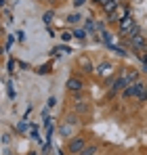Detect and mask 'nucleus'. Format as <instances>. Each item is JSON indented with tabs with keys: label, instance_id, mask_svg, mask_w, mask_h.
I'll use <instances>...</instances> for the list:
<instances>
[{
	"label": "nucleus",
	"instance_id": "1",
	"mask_svg": "<svg viewBox=\"0 0 147 155\" xmlns=\"http://www.w3.org/2000/svg\"><path fill=\"white\" fill-rule=\"evenodd\" d=\"M86 147H88V138H84L82 134H76L67 140V153L70 155H80Z\"/></svg>",
	"mask_w": 147,
	"mask_h": 155
},
{
	"label": "nucleus",
	"instance_id": "3",
	"mask_svg": "<svg viewBox=\"0 0 147 155\" xmlns=\"http://www.w3.org/2000/svg\"><path fill=\"white\" fill-rule=\"evenodd\" d=\"M95 76L105 82L107 78L116 76V65H114L111 61H99V65L95 67Z\"/></svg>",
	"mask_w": 147,
	"mask_h": 155
},
{
	"label": "nucleus",
	"instance_id": "4",
	"mask_svg": "<svg viewBox=\"0 0 147 155\" xmlns=\"http://www.w3.org/2000/svg\"><path fill=\"white\" fill-rule=\"evenodd\" d=\"M135 25H137V21L132 19V15L120 19V21H118V36H120L122 40H124V38H128V36H130V31L135 29Z\"/></svg>",
	"mask_w": 147,
	"mask_h": 155
},
{
	"label": "nucleus",
	"instance_id": "30",
	"mask_svg": "<svg viewBox=\"0 0 147 155\" xmlns=\"http://www.w3.org/2000/svg\"><path fill=\"white\" fill-rule=\"evenodd\" d=\"M93 2H95V4H101V6H103V4H105V2H109V0H93Z\"/></svg>",
	"mask_w": 147,
	"mask_h": 155
},
{
	"label": "nucleus",
	"instance_id": "7",
	"mask_svg": "<svg viewBox=\"0 0 147 155\" xmlns=\"http://www.w3.org/2000/svg\"><path fill=\"white\" fill-rule=\"evenodd\" d=\"M88 111H91V103H88L86 99L74 101V113H78V115H84V113H88Z\"/></svg>",
	"mask_w": 147,
	"mask_h": 155
},
{
	"label": "nucleus",
	"instance_id": "11",
	"mask_svg": "<svg viewBox=\"0 0 147 155\" xmlns=\"http://www.w3.org/2000/svg\"><path fill=\"white\" fill-rule=\"evenodd\" d=\"M27 128H29V122H27V120H21V122L17 124L15 132H17V134H25V132H27Z\"/></svg>",
	"mask_w": 147,
	"mask_h": 155
},
{
	"label": "nucleus",
	"instance_id": "12",
	"mask_svg": "<svg viewBox=\"0 0 147 155\" xmlns=\"http://www.w3.org/2000/svg\"><path fill=\"white\" fill-rule=\"evenodd\" d=\"M53 19H55V11H46V13L42 15V21H44V25H46V27H50Z\"/></svg>",
	"mask_w": 147,
	"mask_h": 155
},
{
	"label": "nucleus",
	"instance_id": "28",
	"mask_svg": "<svg viewBox=\"0 0 147 155\" xmlns=\"http://www.w3.org/2000/svg\"><path fill=\"white\" fill-rule=\"evenodd\" d=\"M55 103H57V99H55V97H49V101H46V107H55Z\"/></svg>",
	"mask_w": 147,
	"mask_h": 155
},
{
	"label": "nucleus",
	"instance_id": "14",
	"mask_svg": "<svg viewBox=\"0 0 147 155\" xmlns=\"http://www.w3.org/2000/svg\"><path fill=\"white\" fill-rule=\"evenodd\" d=\"M74 38H78L80 42H86V29H74Z\"/></svg>",
	"mask_w": 147,
	"mask_h": 155
},
{
	"label": "nucleus",
	"instance_id": "33",
	"mask_svg": "<svg viewBox=\"0 0 147 155\" xmlns=\"http://www.w3.org/2000/svg\"><path fill=\"white\" fill-rule=\"evenodd\" d=\"M0 2H2V4H6V0H0Z\"/></svg>",
	"mask_w": 147,
	"mask_h": 155
},
{
	"label": "nucleus",
	"instance_id": "6",
	"mask_svg": "<svg viewBox=\"0 0 147 155\" xmlns=\"http://www.w3.org/2000/svg\"><path fill=\"white\" fill-rule=\"evenodd\" d=\"M78 67H80L84 74H95V67H97V65H93V61H91L88 54H82V57H78Z\"/></svg>",
	"mask_w": 147,
	"mask_h": 155
},
{
	"label": "nucleus",
	"instance_id": "31",
	"mask_svg": "<svg viewBox=\"0 0 147 155\" xmlns=\"http://www.w3.org/2000/svg\"><path fill=\"white\" fill-rule=\"evenodd\" d=\"M50 2H53L55 6H59V2H61V0H50Z\"/></svg>",
	"mask_w": 147,
	"mask_h": 155
},
{
	"label": "nucleus",
	"instance_id": "18",
	"mask_svg": "<svg viewBox=\"0 0 147 155\" xmlns=\"http://www.w3.org/2000/svg\"><path fill=\"white\" fill-rule=\"evenodd\" d=\"M53 52H55V54H57V52H72V48L63 44V46H57V48H53Z\"/></svg>",
	"mask_w": 147,
	"mask_h": 155
},
{
	"label": "nucleus",
	"instance_id": "10",
	"mask_svg": "<svg viewBox=\"0 0 147 155\" xmlns=\"http://www.w3.org/2000/svg\"><path fill=\"white\" fill-rule=\"evenodd\" d=\"M72 128L74 126H70V124H63V126L59 128V134H61L63 138H72Z\"/></svg>",
	"mask_w": 147,
	"mask_h": 155
},
{
	"label": "nucleus",
	"instance_id": "26",
	"mask_svg": "<svg viewBox=\"0 0 147 155\" xmlns=\"http://www.w3.org/2000/svg\"><path fill=\"white\" fill-rule=\"evenodd\" d=\"M9 143H11V134L4 132V134H2V145H9Z\"/></svg>",
	"mask_w": 147,
	"mask_h": 155
},
{
	"label": "nucleus",
	"instance_id": "32",
	"mask_svg": "<svg viewBox=\"0 0 147 155\" xmlns=\"http://www.w3.org/2000/svg\"><path fill=\"white\" fill-rule=\"evenodd\" d=\"M29 155H38V153H36V151H32V153H29Z\"/></svg>",
	"mask_w": 147,
	"mask_h": 155
},
{
	"label": "nucleus",
	"instance_id": "24",
	"mask_svg": "<svg viewBox=\"0 0 147 155\" xmlns=\"http://www.w3.org/2000/svg\"><path fill=\"white\" fill-rule=\"evenodd\" d=\"M6 69H9V74H13V71H15V61H13V59H9V65H6Z\"/></svg>",
	"mask_w": 147,
	"mask_h": 155
},
{
	"label": "nucleus",
	"instance_id": "34",
	"mask_svg": "<svg viewBox=\"0 0 147 155\" xmlns=\"http://www.w3.org/2000/svg\"><path fill=\"white\" fill-rule=\"evenodd\" d=\"M38 2H44V0H38Z\"/></svg>",
	"mask_w": 147,
	"mask_h": 155
},
{
	"label": "nucleus",
	"instance_id": "15",
	"mask_svg": "<svg viewBox=\"0 0 147 155\" xmlns=\"http://www.w3.org/2000/svg\"><path fill=\"white\" fill-rule=\"evenodd\" d=\"M67 124H70V126H78V124H80V115H78V113H70V115H67Z\"/></svg>",
	"mask_w": 147,
	"mask_h": 155
},
{
	"label": "nucleus",
	"instance_id": "13",
	"mask_svg": "<svg viewBox=\"0 0 147 155\" xmlns=\"http://www.w3.org/2000/svg\"><path fill=\"white\" fill-rule=\"evenodd\" d=\"M65 21H67L70 25H76L78 21H82V15H80V13H72V15H67V19H65Z\"/></svg>",
	"mask_w": 147,
	"mask_h": 155
},
{
	"label": "nucleus",
	"instance_id": "20",
	"mask_svg": "<svg viewBox=\"0 0 147 155\" xmlns=\"http://www.w3.org/2000/svg\"><path fill=\"white\" fill-rule=\"evenodd\" d=\"M13 40H15V36H6V42H4V51H6V52H9V48H11Z\"/></svg>",
	"mask_w": 147,
	"mask_h": 155
},
{
	"label": "nucleus",
	"instance_id": "29",
	"mask_svg": "<svg viewBox=\"0 0 147 155\" xmlns=\"http://www.w3.org/2000/svg\"><path fill=\"white\" fill-rule=\"evenodd\" d=\"M139 57H141V61H143V63H145V65H147V51H145V52H141Z\"/></svg>",
	"mask_w": 147,
	"mask_h": 155
},
{
	"label": "nucleus",
	"instance_id": "19",
	"mask_svg": "<svg viewBox=\"0 0 147 155\" xmlns=\"http://www.w3.org/2000/svg\"><path fill=\"white\" fill-rule=\"evenodd\" d=\"M86 29H88V31H95V29H97V23H95L93 19H86Z\"/></svg>",
	"mask_w": 147,
	"mask_h": 155
},
{
	"label": "nucleus",
	"instance_id": "17",
	"mask_svg": "<svg viewBox=\"0 0 147 155\" xmlns=\"http://www.w3.org/2000/svg\"><path fill=\"white\" fill-rule=\"evenodd\" d=\"M36 74H40V76H46V74H50V63H46V65H40Z\"/></svg>",
	"mask_w": 147,
	"mask_h": 155
},
{
	"label": "nucleus",
	"instance_id": "23",
	"mask_svg": "<svg viewBox=\"0 0 147 155\" xmlns=\"http://www.w3.org/2000/svg\"><path fill=\"white\" fill-rule=\"evenodd\" d=\"M145 101H147V88H145V90H143V94H141V97L137 99V103H139V105H143V103H145Z\"/></svg>",
	"mask_w": 147,
	"mask_h": 155
},
{
	"label": "nucleus",
	"instance_id": "2",
	"mask_svg": "<svg viewBox=\"0 0 147 155\" xmlns=\"http://www.w3.org/2000/svg\"><path fill=\"white\" fill-rule=\"evenodd\" d=\"M147 88V82L145 80H139V82H135V84H130L128 88H124L122 90V99H139L141 94H143V90Z\"/></svg>",
	"mask_w": 147,
	"mask_h": 155
},
{
	"label": "nucleus",
	"instance_id": "9",
	"mask_svg": "<svg viewBox=\"0 0 147 155\" xmlns=\"http://www.w3.org/2000/svg\"><path fill=\"white\" fill-rule=\"evenodd\" d=\"M109 48H111V51L116 52L118 57H128V48H126V46H120V44H114V46H109Z\"/></svg>",
	"mask_w": 147,
	"mask_h": 155
},
{
	"label": "nucleus",
	"instance_id": "5",
	"mask_svg": "<svg viewBox=\"0 0 147 155\" xmlns=\"http://www.w3.org/2000/svg\"><path fill=\"white\" fill-rule=\"evenodd\" d=\"M65 88L70 90V92H82L84 88H86V84H84V80L78 76H70L65 80Z\"/></svg>",
	"mask_w": 147,
	"mask_h": 155
},
{
	"label": "nucleus",
	"instance_id": "8",
	"mask_svg": "<svg viewBox=\"0 0 147 155\" xmlns=\"http://www.w3.org/2000/svg\"><path fill=\"white\" fill-rule=\"evenodd\" d=\"M80 155H99V145L97 143H88V147H86Z\"/></svg>",
	"mask_w": 147,
	"mask_h": 155
},
{
	"label": "nucleus",
	"instance_id": "22",
	"mask_svg": "<svg viewBox=\"0 0 147 155\" xmlns=\"http://www.w3.org/2000/svg\"><path fill=\"white\" fill-rule=\"evenodd\" d=\"M2 13H4V23H13V17H11V13H9L6 8H4Z\"/></svg>",
	"mask_w": 147,
	"mask_h": 155
},
{
	"label": "nucleus",
	"instance_id": "25",
	"mask_svg": "<svg viewBox=\"0 0 147 155\" xmlns=\"http://www.w3.org/2000/svg\"><path fill=\"white\" fill-rule=\"evenodd\" d=\"M9 97H11V99H15V97H17V92H15V88H13V84H11V82H9Z\"/></svg>",
	"mask_w": 147,
	"mask_h": 155
},
{
	"label": "nucleus",
	"instance_id": "21",
	"mask_svg": "<svg viewBox=\"0 0 147 155\" xmlns=\"http://www.w3.org/2000/svg\"><path fill=\"white\" fill-rule=\"evenodd\" d=\"M88 0H72V4H74V8H80V6H84Z\"/></svg>",
	"mask_w": 147,
	"mask_h": 155
},
{
	"label": "nucleus",
	"instance_id": "27",
	"mask_svg": "<svg viewBox=\"0 0 147 155\" xmlns=\"http://www.w3.org/2000/svg\"><path fill=\"white\" fill-rule=\"evenodd\" d=\"M50 149H53V145H50V140H46V143H44V147H42V151H44V153H49Z\"/></svg>",
	"mask_w": 147,
	"mask_h": 155
},
{
	"label": "nucleus",
	"instance_id": "16",
	"mask_svg": "<svg viewBox=\"0 0 147 155\" xmlns=\"http://www.w3.org/2000/svg\"><path fill=\"white\" fill-rule=\"evenodd\" d=\"M59 38H61V40H63V42L67 44V42H70V40L74 38V34H72V31H65V29H63V31L59 34Z\"/></svg>",
	"mask_w": 147,
	"mask_h": 155
}]
</instances>
